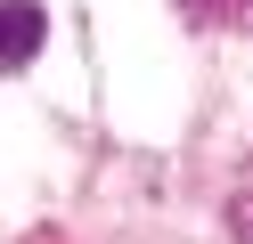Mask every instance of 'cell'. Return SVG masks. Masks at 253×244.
<instances>
[{"mask_svg": "<svg viewBox=\"0 0 253 244\" xmlns=\"http://www.w3.org/2000/svg\"><path fill=\"white\" fill-rule=\"evenodd\" d=\"M41 41H49V16H41V0H0V73L33 65V57H41Z\"/></svg>", "mask_w": 253, "mask_h": 244, "instance_id": "cell-1", "label": "cell"}, {"mask_svg": "<svg viewBox=\"0 0 253 244\" xmlns=\"http://www.w3.org/2000/svg\"><path fill=\"white\" fill-rule=\"evenodd\" d=\"M253 0H180V16H196V25H229V16H245Z\"/></svg>", "mask_w": 253, "mask_h": 244, "instance_id": "cell-2", "label": "cell"}]
</instances>
